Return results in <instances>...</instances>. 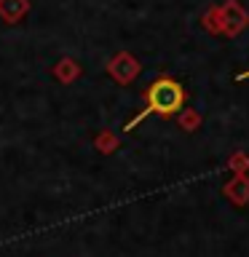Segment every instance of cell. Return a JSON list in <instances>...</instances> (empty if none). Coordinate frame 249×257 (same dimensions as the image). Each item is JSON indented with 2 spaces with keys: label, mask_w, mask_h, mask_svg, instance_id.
<instances>
[{
  "label": "cell",
  "mask_w": 249,
  "mask_h": 257,
  "mask_svg": "<svg viewBox=\"0 0 249 257\" xmlns=\"http://www.w3.org/2000/svg\"><path fill=\"white\" fill-rule=\"evenodd\" d=\"M244 78H249V70H246V72H241V75H238V80H244Z\"/></svg>",
  "instance_id": "2"
},
{
  "label": "cell",
  "mask_w": 249,
  "mask_h": 257,
  "mask_svg": "<svg viewBox=\"0 0 249 257\" xmlns=\"http://www.w3.org/2000/svg\"><path fill=\"white\" fill-rule=\"evenodd\" d=\"M182 86L177 83V80L172 78H158L156 83H153L148 88V94H145V99H148V110L140 112L134 120H129L126 128L132 132V128L140 123V120H145L150 115V112H158V115H172V112H177L182 107Z\"/></svg>",
  "instance_id": "1"
}]
</instances>
